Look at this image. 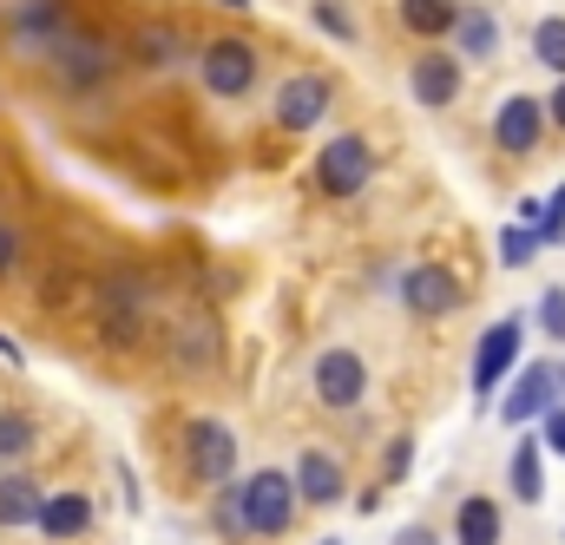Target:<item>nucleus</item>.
Returning a JSON list of instances; mask_svg holds the SVG:
<instances>
[{"instance_id": "1", "label": "nucleus", "mask_w": 565, "mask_h": 545, "mask_svg": "<svg viewBox=\"0 0 565 545\" xmlns=\"http://www.w3.org/2000/svg\"><path fill=\"white\" fill-rule=\"evenodd\" d=\"M237 526L250 539H282L296 526V487H289L282 467H264V473H250L237 487Z\"/></svg>"}, {"instance_id": "2", "label": "nucleus", "mask_w": 565, "mask_h": 545, "mask_svg": "<svg viewBox=\"0 0 565 545\" xmlns=\"http://www.w3.org/2000/svg\"><path fill=\"white\" fill-rule=\"evenodd\" d=\"M369 178H375V151H369L362 132H335L329 145H322L316 184H322L329 197H355V191H369Z\"/></svg>"}, {"instance_id": "3", "label": "nucleus", "mask_w": 565, "mask_h": 545, "mask_svg": "<svg viewBox=\"0 0 565 545\" xmlns=\"http://www.w3.org/2000/svg\"><path fill=\"white\" fill-rule=\"evenodd\" d=\"M184 467L204 487H224L237 473V434L224 420H184Z\"/></svg>"}, {"instance_id": "4", "label": "nucleus", "mask_w": 565, "mask_h": 545, "mask_svg": "<svg viewBox=\"0 0 565 545\" xmlns=\"http://www.w3.org/2000/svg\"><path fill=\"white\" fill-rule=\"evenodd\" d=\"M198 73H204V93L244 99V93L257 86V46H250V40H211L204 60H198Z\"/></svg>"}, {"instance_id": "5", "label": "nucleus", "mask_w": 565, "mask_h": 545, "mask_svg": "<svg viewBox=\"0 0 565 545\" xmlns=\"http://www.w3.org/2000/svg\"><path fill=\"white\" fill-rule=\"evenodd\" d=\"M513 362H520V322H513V316H500V322L480 335V355H473V395H480V402H493V388L513 375Z\"/></svg>"}, {"instance_id": "6", "label": "nucleus", "mask_w": 565, "mask_h": 545, "mask_svg": "<svg viewBox=\"0 0 565 545\" xmlns=\"http://www.w3.org/2000/svg\"><path fill=\"white\" fill-rule=\"evenodd\" d=\"M362 388H369V368H362L355 349H322L316 355V402L322 408H355Z\"/></svg>"}, {"instance_id": "7", "label": "nucleus", "mask_w": 565, "mask_h": 545, "mask_svg": "<svg viewBox=\"0 0 565 545\" xmlns=\"http://www.w3.org/2000/svg\"><path fill=\"white\" fill-rule=\"evenodd\" d=\"M329 99H335V86H329L322 73H296V79H282L277 86V126L282 132H309V126H322Z\"/></svg>"}, {"instance_id": "8", "label": "nucleus", "mask_w": 565, "mask_h": 545, "mask_svg": "<svg viewBox=\"0 0 565 545\" xmlns=\"http://www.w3.org/2000/svg\"><path fill=\"white\" fill-rule=\"evenodd\" d=\"M402 302L415 316H454L460 309V276L440 270V264H415V270L402 276Z\"/></svg>"}, {"instance_id": "9", "label": "nucleus", "mask_w": 565, "mask_h": 545, "mask_svg": "<svg viewBox=\"0 0 565 545\" xmlns=\"http://www.w3.org/2000/svg\"><path fill=\"white\" fill-rule=\"evenodd\" d=\"M546 132V113H540V99H526V93H513L500 113H493V145L500 151H513V158H526L533 145Z\"/></svg>"}, {"instance_id": "10", "label": "nucleus", "mask_w": 565, "mask_h": 545, "mask_svg": "<svg viewBox=\"0 0 565 545\" xmlns=\"http://www.w3.org/2000/svg\"><path fill=\"white\" fill-rule=\"evenodd\" d=\"M296 500H309V506H335L342 500V460L335 453H322V447H309L302 460H296Z\"/></svg>"}, {"instance_id": "11", "label": "nucleus", "mask_w": 565, "mask_h": 545, "mask_svg": "<svg viewBox=\"0 0 565 545\" xmlns=\"http://www.w3.org/2000/svg\"><path fill=\"white\" fill-rule=\"evenodd\" d=\"M60 40H66V13H60L53 0H20V13H13V46L46 53V46H60Z\"/></svg>"}, {"instance_id": "12", "label": "nucleus", "mask_w": 565, "mask_h": 545, "mask_svg": "<svg viewBox=\"0 0 565 545\" xmlns=\"http://www.w3.org/2000/svg\"><path fill=\"white\" fill-rule=\"evenodd\" d=\"M559 388H553V368L546 362H533L520 382H513V395L500 402V420H513V427H526V420H540L546 414V402H553Z\"/></svg>"}, {"instance_id": "13", "label": "nucleus", "mask_w": 565, "mask_h": 545, "mask_svg": "<svg viewBox=\"0 0 565 545\" xmlns=\"http://www.w3.org/2000/svg\"><path fill=\"white\" fill-rule=\"evenodd\" d=\"M408 86H415L422 106H454V99H460V66H454L447 53H422L415 73H408Z\"/></svg>"}, {"instance_id": "14", "label": "nucleus", "mask_w": 565, "mask_h": 545, "mask_svg": "<svg viewBox=\"0 0 565 545\" xmlns=\"http://www.w3.org/2000/svg\"><path fill=\"white\" fill-rule=\"evenodd\" d=\"M454 539H460V545H500V539H507L500 506H493L487 493H467V500H460V513H454Z\"/></svg>"}, {"instance_id": "15", "label": "nucleus", "mask_w": 565, "mask_h": 545, "mask_svg": "<svg viewBox=\"0 0 565 545\" xmlns=\"http://www.w3.org/2000/svg\"><path fill=\"white\" fill-rule=\"evenodd\" d=\"M447 40H460V53H467V60H493V53H500V20H493L487 7H460Z\"/></svg>"}, {"instance_id": "16", "label": "nucleus", "mask_w": 565, "mask_h": 545, "mask_svg": "<svg viewBox=\"0 0 565 545\" xmlns=\"http://www.w3.org/2000/svg\"><path fill=\"white\" fill-rule=\"evenodd\" d=\"M46 539H73L93 526V500L86 493H60V500H40V520H33Z\"/></svg>"}, {"instance_id": "17", "label": "nucleus", "mask_w": 565, "mask_h": 545, "mask_svg": "<svg viewBox=\"0 0 565 545\" xmlns=\"http://www.w3.org/2000/svg\"><path fill=\"white\" fill-rule=\"evenodd\" d=\"M53 60H60V79H66L73 93H86V86H99V73H106V60H99V53H93L86 40H73V33H66V40L53 46Z\"/></svg>"}, {"instance_id": "18", "label": "nucleus", "mask_w": 565, "mask_h": 545, "mask_svg": "<svg viewBox=\"0 0 565 545\" xmlns=\"http://www.w3.org/2000/svg\"><path fill=\"white\" fill-rule=\"evenodd\" d=\"M40 520V487L26 473H0V526H33Z\"/></svg>"}, {"instance_id": "19", "label": "nucleus", "mask_w": 565, "mask_h": 545, "mask_svg": "<svg viewBox=\"0 0 565 545\" xmlns=\"http://www.w3.org/2000/svg\"><path fill=\"white\" fill-rule=\"evenodd\" d=\"M454 13H460V0H402V26L422 33V40H447Z\"/></svg>"}, {"instance_id": "20", "label": "nucleus", "mask_w": 565, "mask_h": 545, "mask_svg": "<svg viewBox=\"0 0 565 545\" xmlns=\"http://www.w3.org/2000/svg\"><path fill=\"white\" fill-rule=\"evenodd\" d=\"M540 460H546V447H540V440H520V447H513V500H526V506L546 493V473H540Z\"/></svg>"}, {"instance_id": "21", "label": "nucleus", "mask_w": 565, "mask_h": 545, "mask_svg": "<svg viewBox=\"0 0 565 545\" xmlns=\"http://www.w3.org/2000/svg\"><path fill=\"white\" fill-rule=\"evenodd\" d=\"M99 302H106V335H113V342H132V335H139V289H119V282H113Z\"/></svg>"}, {"instance_id": "22", "label": "nucleus", "mask_w": 565, "mask_h": 545, "mask_svg": "<svg viewBox=\"0 0 565 545\" xmlns=\"http://www.w3.org/2000/svg\"><path fill=\"white\" fill-rule=\"evenodd\" d=\"M26 447H33V420L20 408H0V460H26Z\"/></svg>"}, {"instance_id": "23", "label": "nucleus", "mask_w": 565, "mask_h": 545, "mask_svg": "<svg viewBox=\"0 0 565 545\" xmlns=\"http://www.w3.org/2000/svg\"><path fill=\"white\" fill-rule=\"evenodd\" d=\"M533 250H546V244H540L526 224H507V231H500V264H507V270H526Z\"/></svg>"}, {"instance_id": "24", "label": "nucleus", "mask_w": 565, "mask_h": 545, "mask_svg": "<svg viewBox=\"0 0 565 545\" xmlns=\"http://www.w3.org/2000/svg\"><path fill=\"white\" fill-rule=\"evenodd\" d=\"M132 53H139V60H151V66H171V60L184 53V40H178L171 26H145V33H139V46H132Z\"/></svg>"}, {"instance_id": "25", "label": "nucleus", "mask_w": 565, "mask_h": 545, "mask_svg": "<svg viewBox=\"0 0 565 545\" xmlns=\"http://www.w3.org/2000/svg\"><path fill=\"white\" fill-rule=\"evenodd\" d=\"M533 53H540V66L565 73V20H540L533 26Z\"/></svg>"}, {"instance_id": "26", "label": "nucleus", "mask_w": 565, "mask_h": 545, "mask_svg": "<svg viewBox=\"0 0 565 545\" xmlns=\"http://www.w3.org/2000/svg\"><path fill=\"white\" fill-rule=\"evenodd\" d=\"M316 26H322L329 40H362L355 13H349V7H335V0H316Z\"/></svg>"}, {"instance_id": "27", "label": "nucleus", "mask_w": 565, "mask_h": 545, "mask_svg": "<svg viewBox=\"0 0 565 545\" xmlns=\"http://www.w3.org/2000/svg\"><path fill=\"white\" fill-rule=\"evenodd\" d=\"M540 329H546L553 342H565V289H559V282L540 296Z\"/></svg>"}, {"instance_id": "28", "label": "nucleus", "mask_w": 565, "mask_h": 545, "mask_svg": "<svg viewBox=\"0 0 565 545\" xmlns=\"http://www.w3.org/2000/svg\"><path fill=\"white\" fill-rule=\"evenodd\" d=\"M408 467H415V440L402 434V440L388 447V460H382V480H388V487H402V480H408Z\"/></svg>"}, {"instance_id": "29", "label": "nucleus", "mask_w": 565, "mask_h": 545, "mask_svg": "<svg viewBox=\"0 0 565 545\" xmlns=\"http://www.w3.org/2000/svg\"><path fill=\"white\" fill-rule=\"evenodd\" d=\"M217 533H244V526H237V487L217 493Z\"/></svg>"}, {"instance_id": "30", "label": "nucleus", "mask_w": 565, "mask_h": 545, "mask_svg": "<svg viewBox=\"0 0 565 545\" xmlns=\"http://www.w3.org/2000/svg\"><path fill=\"white\" fill-rule=\"evenodd\" d=\"M13 264H20V237H13V231L0 224V276L13 270Z\"/></svg>"}, {"instance_id": "31", "label": "nucleus", "mask_w": 565, "mask_h": 545, "mask_svg": "<svg viewBox=\"0 0 565 545\" xmlns=\"http://www.w3.org/2000/svg\"><path fill=\"white\" fill-rule=\"evenodd\" d=\"M540 113H546V119H553V126L565 132V79L553 86V93H546V106H540Z\"/></svg>"}, {"instance_id": "32", "label": "nucleus", "mask_w": 565, "mask_h": 545, "mask_svg": "<svg viewBox=\"0 0 565 545\" xmlns=\"http://www.w3.org/2000/svg\"><path fill=\"white\" fill-rule=\"evenodd\" d=\"M395 545H440V539H434V526H402Z\"/></svg>"}, {"instance_id": "33", "label": "nucleus", "mask_w": 565, "mask_h": 545, "mask_svg": "<svg viewBox=\"0 0 565 545\" xmlns=\"http://www.w3.org/2000/svg\"><path fill=\"white\" fill-rule=\"evenodd\" d=\"M546 447L565 453V414H546Z\"/></svg>"}, {"instance_id": "34", "label": "nucleus", "mask_w": 565, "mask_h": 545, "mask_svg": "<svg viewBox=\"0 0 565 545\" xmlns=\"http://www.w3.org/2000/svg\"><path fill=\"white\" fill-rule=\"evenodd\" d=\"M0 362H20V349H13V342H7V335H0Z\"/></svg>"}, {"instance_id": "35", "label": "nucleus", "mask_w": 565, "mask_h": 545, "mask_svg": "<svg viewBox=\"0 0 565 545\" xmlns=\"http://www.w3.org/2000/svg\"><path fill=\"white\" fill-rule=\"evenodd\" d=\"M322 545H342V539H322Z\"/></svg>"}]
</instances>
